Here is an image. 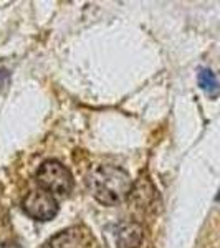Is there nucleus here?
Returning <instances> with one entry per match:
<instances>
[{"instance_id": "1", "label": "nucleus", "mask_w": 220, "mask_h": 248, "mask_svg": "<svg viewBox=\"0 0 220 248\" xmlns=\"http://www.w3.org/2000/svg\"><path fill=\"white\" fill-rule=\"evenodd\" d=\"M88 187L103 205H119L131 194L133 182L129 174L116 166H98L88 175Z\"/></svg>"}, {"instance_id": "2", "label": "nucleus", "mask_w": 220, "mask_h": 248, "mask_svg": "<svg viewBox=\"0 0 220 248\" xmlns=\"http://www.w3.org/2000/svg\"><path fill=\"white\" fill-rule=\"evenodd\" d=\"M37 184L40 189L50 192L51 195H68L73 189V175L58 161H47L37 170Z\"/></svg>"}, {"instance_id": "3", "label": "nucleus", "mask_w": 220, "mask_h": 248, "mask_svg": "<svg viewBox=\"0 0 220 248\" xmlns=\"http://www.w3.org/2000/svg\"><path fill=\"white\" fill-rule=\"evenodd\" d=\"M23 210L29 217L35 220H51L57 217L58 214V202L55 199V195H51L50 192L38 189L31 190L27 194V197L23 199Z\"/></svg>"}, {"instance_id": "4", "label": "nucleus", "mask_w": 220, "mask_h": 248, "mask_svg": "<svg viewBox=\"0 0 220 248\" xmlns=\"http://www.w3.org/2000/svg\"><path fill=\"white\" fill-rule=\"evenodd\" d=\"M93 237L85 227H70L53 235L43 248H91Z\"/></svg>"}, {"instance_id": "5", "label": "nucleus", "mask_w": 220, "mask_h": 248, "mask_svg": "<svg viewBox=\"0 0 220 248\" xmlns=\"http://www.w3.org/2000/svg\"><path fill=\"white\" fill-rule=\"evenodd\" d=\"M144 237L142 227L138 222H121L116 227L114 232V243L116 248H138L141 245Z\"/></svg>"}, {"instance_id": "6", "label": "nucleus", "mask_w": 220, "mask_h": 248, "mask_svg": "<svg viewBox=\"0 0 220 248\" xmlns=\"http://www.w3.org/2000/svg\"><path fill=\"white\" fill-rule=\"evenodd\" d=\"M127 199L133 201L136 207H139V209H142V210H147L154 205L156 199H157V192H156L154 186L151 184L149 179L141 177V181H138L133 186Z\"/></svg>"}, {"instance_id": "7", "label": "nucleus", "mask_w": 220, "mask_h": 248, "mask_svg": "<svg viewBox=\"0 0 220 248\" xmlns=\"http://www.w3.org/2000/svg\"><path fill=\"white\" fill-rule=\"evenodd\" d=\"M197 79H199V86H201L205 93L215 94L220 90V83L217 77H215V73L212 70H209V68H202V70L199 71Z\"/></svg>"}, {"instance_id": "8", "label": "nucleus", "mask_w": 220, "mask_h": 248, "mask_svg": "<svg viewBox=\"0 0 220 248\" xmlns=\"http://www.w3.org/2000/svg\"><path fill=\"white\" fill-rule=\"evenodd\" d=\"M7 81H9V73L5 70H0V88L5 86Z\"/></svg>"}, {"instance_id": "9", "label": "nucleus", "mask_w": 220, "mask_h": 248, "mask_svg": "<svg viewBox=\"0 0 220 248\" xmlns=\"http://www.w3.org/2000/svg\"><path fill=\"white\" fill-rule=\"evenodd\" d=\"M0 248H20L18 245H15V243H2Z\"/></svg>"}, {"instance_id": "10", "label": "nucleus", "mask_w": 220, "mask_h": 248, "mask_svg": "<svg viewBox=\"0 0 220 248\" xmlns=\"http://www.w3.org/2000/svg\"><path fill=\"white\" fill-rule=\"evenodd\" d=\"M219 199H220V192H219Z\"/></svg>"}]
</instances>
